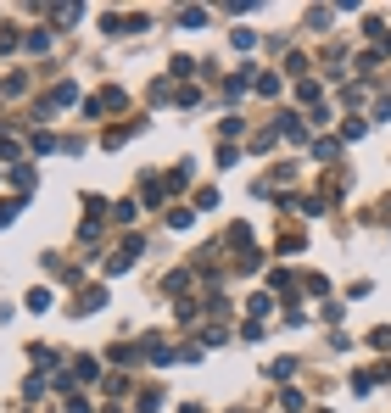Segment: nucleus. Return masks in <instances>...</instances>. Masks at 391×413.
Instances as JSON below:
<instances>
[{
  "mask_svg": "<svg viewBox=\"0 0 391 413\" xmlns=\"http://www.w3.org/2000/svg\"><path fill=\"white\" fill-rule=\"evenodd\" d=\"M179 23H185V28H207V12H201V6H190V12H179Z\"/></svg>",
  "mask_w": 391,
  "mask_h": 413,
  "instance_id": "obj_3",
  "label": "nucleus"
},
{
  "mask_svg": "<svg viewBox=\"0 0 391 413\" xmlns=\"http://www.w3.org/2000/svg\"><path fill=\"white\" fill-rule=\"evenodd\" d=\"M107 413H118V408H107Z\"/></svg>",
  "mask_w": 391,
  "mask_h": 413,
  "instance_id": "obj_8",
  "label": "nucleus"
},
{
  "mask_svg": "<svg viewBox=\"0 0 391 413\" xmlns=\"http://www.w3.org/2000/svg\"><path fill=\"white\" fill-rule=\"evenodd\" d=\"M308 28H313V34H319V28H330V12H324V6H313V12H308Z\"/></svg>",
  "mask_w": 391,
  "mask_h": 413,
  "instance_id": "obj_5",
  "label": "nucleus"
},
{
  "mask_svg": "<svg viewBox=\"0 0 391 413\" xmlns=\"http://www.w3.org/2000/svg\"><path fill=\"white\" fill-rule=\"evenodd\" d=\"M269 307H274V296H269V291H257V296H252V318H263Z\"/></svg>",
  "mask_w": 391,
  "mask_h": 413,
  "instance_id": "obj_4",
  "label": "nucleus"
},
{
  "mask_svg": "<svg viewBox=\"0 0 391 413\" xmlns=\"http://www.w3.org/2000/svg\"><path fill=\"white\" fill-rule=\"evenodd\" d=\"M380 380H386V368H358V375H353V391H358V397H369Z\"/></svg>",
  "mask_w": 391,
  "mask_h": 413,
  "instance_id": "obj_1",
  "label": "nucleus"
},
{
  "mask_svg": "<svg viewBox=\"0 0 391 413\" xmlns=\"http://www.w3.org/2000/svg\"><path fill=\"white\" fill-rule=\"evenodd\" d=\"M369 346H380V352H391V329H386V324H380V329H375V335H369Z\"/></svg>",
  "mask_w": 391,
  "mask_h": 413,
  "instance_id": "obj_6",
  "label": "nucleus"
},
{
  "mask_svg": "<svg viewBox=\"0 0 391 413\" xmlns=\"http://www.w3.org/2000/svg\"><path fill=\"white\" fill-rule=\"evenodd\" d=\"M135 257H140V240H123V252H112V263H107V268H112V274H123Z\"/></svg>",
  "mask_w": 391,
  "mask_h": 413,
  "instance_id": "obj_2",
  "label": "nucleus"
},
{
  "mask_svg": "<svg viewBox=\"0 0 391 413\" xmlns=\"http://www.w3.org/2000/svg\"><path fill=\"white\" fill-rule=\"evenodd\" d=\"M67 413H96V408H90V397H67Z\"/></svg>",
  "mask_w": 391,
  "mask_h": 413,
  "instance_id": "obj_7",
  "label": "nucleus"
}]
</instances>
